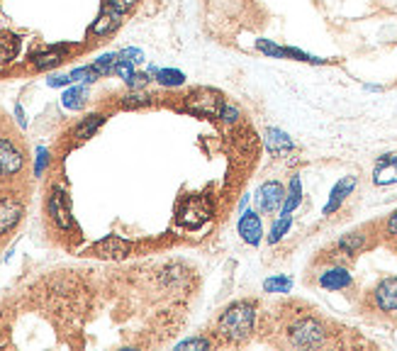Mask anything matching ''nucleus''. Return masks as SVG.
Segmentation results:
<instances>
[{
	"label": "nucleus",
	"instance_id": "obj_1",
	"mask_svg": "<svg viewBox=\"0 0 397 351\" xmlns=\"http://www.w3.org/2000/svg\"><path fill=\"white\" fill-rule=\"evenodd\" d=\"M253 325H256V305L253 302H234L219 315L217 320V334L224 341L242 344L251 336Z\"/></svg>",
	"mask_w": 397,
	"mask_h": 351
},
{
	"label": "nucleus",
	"instance_id": "obj_2",
	"mask_svg": "<svg viewBox=\"0 0 397 351\" xmlns=\"http://www.w3.org/2000/svg\"><path fill=\"white\" fill-rule=\"evenodd\" d=\"M327 339V329L314 317H303L290 327V344L300 346V349H317Z\"/></svg>",
	"mask_w": 397,
	"mask_h": 351
},
{
	"label": "nucleus",
	"instance_id": "obj_3",
	"mask_svg": "<svg viewBox=\"0 0 397 351\" xmlns=\"http://www.w3.org/2000/svg\"><path fill=\"white\" fill-rule=\"evenodd\" d=\"M227 105L224 95L219 90H212V88H203V90H195L188 100H185V110L198 117H219L222 108Z\"/></svg>",
	"mask_w": 397,
	"mask_h": 351
},
{
	"label": "nucleus",
	"instance_id": "obj_4",
	"mask_svg": "<svg viewBox=\"0 0 397 351\" xmlns=\"http://www.w3.org/2000/svg\"><path fill=\"white\" fill-rule=\"evenodd\" d=\"M283 200H285L283 183H278V181H266V183L258 186V190H256L258 213H263V215L278 213V210L283 208Z\"/></svg>",
	"mask_w": 397,
	"mask_h": 351
},
{
	"label": "nucleus",
	"instance_id": "obj_5",
	"mask_svg": "<svg viewBox=\"0 0 397 351\" xmlns=\"http://www.w3.org/2000/svg\"><path fill=\"white\" fill-rule=\"evenodd\" d=\"M210 220V203L205 198H188L178 213V222L188 229L203 227Z\"/></svg>",
	"mask_w": 397,
	"mask_h": 351
},
{
	"label": "nucleus",
	"instance_id": "obj_6",
	"mask_svg": "<svg viewBox=\"0 0 397 351\" xmlns=\"http://www.w3.org/2000/svg\"><path fill=\"white\" fill-rule=\"evenodd\" d=\"M375 307L382 312H397V276L382 278L373 291Z\"/></svg>",
	"mask_w": 397,
	"mask_h": 351
},
{
	"label": "nucleus",
	"instance_id": "obj_7",
	"mask_svg": "<svg viewBox=\"0 0 397 351\" xmlns=\"http://www.w3.org/2000/svg\"><path fill=\"white\" fill-rule=\"evenodd\" d=\"M237 232H239V237H242L246 244H251V247L261 244V239H263V225H261V218H258V213H251V210L242 213V218H239V222H237Z\"/></svg>",
	"mask_w": 397,
	"mask_h": 351
},
{
	"label": "nucleus",
	"instance_id": "obj_8",
	"mask_svg": "<svg viewBox=\"0 0 397 351\" xmlns=\"http://www.w3.org/2000/svg\"><path fill=\"white\" fill-rule=\"evenodd\" d=\"M25 158L22 152L10 142V139H0V176H15L22 168Z\"/></svg>",
	"mask_w": 397,
	"mask_h": 351
},
{
	"label": "nucleus",
	"instance_id": "obj_9",
	"mask_svg": "<svg viewBox=\"0 0 397 351\" xmlns=\"http://www.w3.org/2000/svg\"><path fill=\"white\" fill-rule=\"evenodd\" d=\"M129 252H132V244L124 242V239L117 237V234H110V237H105L93 244V254L100 259H124Z\"/></svg>",
	"mask_w": 397,
	"mask_h": 351
},
{
	"label": "nucleus",
	"instance_id": "obj_10",
	"mask_svg": "<svg viewBox=\"0 0 397 351\" xmlns=\"http://www.w3.org/2000/svg\"><path fill=\"white\" fill-rule=\"evenodd\" d=\"M353 188H356V176H344L341 181H337V186L332 188L327 205H324V210H322L324 218H329V215L337 213V210L344 205V200H346L348 195L353 193Z\"/></svg>",
	"mask_w": 397,
	"mask_h": 351
},
{
	"label": "nucleus",
	"instance_id": "obj_11",
	"mask_svg": "<svg viewBox=\"0 0 397 351\" xmlns=\"http://www.w3.org/2000/svg\"><path fill=\"white\" fill-rule=\"evenodd\" d=\"M47 208H49L51 220H54L61 229H69L71 225H74V220H71L69 200H66V193L61 188H54V193H51L49 205H47Z\"/></svg>",
	"mask_w": 397,
	"mask_h": 351
},
{
	"label": "nucleus",
	"instance_id": "obj_12",
	"mask_svg": "<svg viewBox=\"0 0 397 351\" xmlns=\"http://www.w3.org/2000/svg\"><path fill=\"white\" fill-rule=\"evenodd\" d=\"M373 183L392 186L397 183V154H382L373 168Z\"/></svg>",
	"mask_w": 397,
	"mask_h": 351
},
{
	"label": "nucleus",
	"instance_id": "obj_13",
	"mask_svg": "<svg viewBox=\"0 0 397 351\" xmlns=\"http://www.w3.org/2000/svg\"><path fill=\"white\" fill-rule=\"evenodd\" d=\"M119 25H122V13H117V10H112V8L103 6L98 20H95L93 27H90V35H95V37L112 35V32L117 30Z\"/></svg>",
	"mask_w": 397,
	"mask_h": 351
},
{
	"label": "nucleus",
	"instance_id": "obj_14",
	"mask_svg": "<svg viewBox=\"0 0 397 351\" xmlns=\"http://www.w3.org/2000/svg\"><path fill=\"white\" fill-rule=\"evenodd\" d=\"M263 142H266V149H269L273 156H283V154H288L290 149H293V139H290V134L283 132V129H278V127L266 129V132H263Z\"/></svg>",
	"mask_w": 397,
	"mask_h": 351
},
{
	"label": "nucleus",
	"instance_id": "obj_15",
	"mask_svg": "<svg viewBox=\"0 0 397 351\" xmlns=\"http://www.w3.org/2000/svg\"><path fill=\"white\" fill-rule=\"evenodd\" d=\"M351 283H353L351 273L341 266L327 268V271L319 273V286H322L324 291H344V288H348Z\"/></svg>",
	"mask_w": 397,
	"mask_h": 351
},
{
	"label": "nucleus",
	"instance_id": "obj_16",
	"mask_svg": "<svg viewBox=\"0 0 397 351\" xmlns=\"http://www.w3.org/2000/svg\"><path fill=\"white\" fill-rule=\"evenodd\" d=\"M22 218V203L15 198L0 200V234L10 232Z\"/></svg>",
	"mask_w": 397,
	"mask_h": 351
},
{
	"label": "nucleus",
	"instance_id": "obj_17",
	"mask_svg": "<svg viewBox=\"0 0 397 351\" xmlns=\"http://www.w3.org/2000/svg\"><path fill=\"white\" fill-rule=\"evenodd\" d=\"M300 203H303V181H300V176H293L288 190H285V200H283V208H280V215H293L295 210L300 208Z\"/></svg>",
	"mask_w": 397,
	"mask_h": 351
},
{
	"label": "nucleus",
	"instance_id": "obj_18",
	"mask_svg": "<svg viewBox=\"0 0 397 351\" xmlns=\"http://www.w3.org/2000/svg\"><path fill=\"white\" fill-rule=\"evenodd\" d=\"M64 51H66V47H49V49H42L32 56V64L42 71L54 69V66H59L61 61H64Z\"/></svg>",
	"mask_w": 397,
	"mask_h": 351
},
{
	"label": "nucleus",
	"instance_id": "obj_19",
	"mask_svg": "<svg viewBox=\"0 0 397 351\" xmlns=\"http://www.w3.org/2000/svg\"><path fill=\"white\" fill-rule=\"evenodd\" d=\"M103 122H105V115H100V113L88 115V117L81 120L78 127L74 129V137H76V139H88V137H93V134L98 132L100 127H103Z\"/></svg>",
	"mask_w": 397,
	"mask_h": 351
},
{
	"label": "nucleus",
	"instance_id": "obj_20",
	"mask_svg": "<svg viewBox=\"0 0 397 351\" xmlns=\"http://www.w3.org/2000/svg\"><path fill=\"white\" fill-rule=\"evenodd\" d=\"M154 81L164 88H180L185 83V74L180 69H156Z\"/></svg>",
	"mask_w": 397,
	"mask_h": 351
},
{
	"label": "nucleus",
	"instance_id": "obj_21",
	"mask_svg": "<svg viewBox=\"0 0 397 351\" xmlns=\"http://www.w3.org/2000/svg\"><path fill=\"white\" fill-rule=\"evenodd\" d=\"M85 100H88V88L85 85H71L64 93V98H61V103L69 110H81L85 105Z\"/></svg>",
	"mask_w": 397,
	"mask_h": 351
},
{
	"label": "nucleus",
	"instance_id": "obj_22",
	"mask_svg": "<svg viewBox=\"0 0 397 351\" xmlns=\"http://www.w3.org/2000/svg\"><path fill=\"white\" fill-rule=\"evenodd\" d=\"M363 247H366V234H363V232L344 234V237L339 239V249H341L344 254H348V256H353V254H358Z\"/></svg>",
	"mask_w": 397,
	"mask_h": 351
},
{
	"label": "nucleus",
	"instance_id": "obj_23",
	"mask_svg": "<svg viewBox=\"0 0 397 351\" xmlns=\"http://www.w3.org/2000/svg\"><path fill=\"white\" fill-rule=\"evenodd\" d=\"M17 54V37L10 32H0V64H8Z\"/></svg>",
	"mask_w": 397,
	"mask_h": 351
},
{
	"label": "nucleus",
	"instance_id": "obj_24",
	"mask_svg": "<svg viewBox=\"0 0 397 351\" xmlns=\"http://www.w3.org/2000/svg\"><path fill=\"white\" fill-rule=\"evenodd\" d=\"M290 225H293V215H280L273 225H271V232H269V244H278L280 239L288 234Z\"/></svg>",
	"mask_w": 397,
	"mask_h": 351
},
{
	"label": "nucleus",
	"instance_id": "obj_25",
	"mask_svg": "<svg viewBox=\"0 0 397 351\" xmlns=\"http://www.w3.org/2000/svg\"><path fill=\"white\" fill-rule=\"evenodd\" d=\"M256 49L269 59H285V44H278L273 40H256Z\"/></svg>",
	"mask_w": 397,
	"mask_h": 351
},
{
	"label": "nucleus",
	"instance_id": "obj_26",
	"mask_svg": "<svg viewBox=\"0 0 397 351\" xmlns=\"http://www.w3.org/2000/svg\"><path fill=\"white\" fill-rule=\"evenodd\" d=\"M293 288V278L290 276H271L263 281V291L266 293H290Z\"/></svg>",
	"mask_w": 397,
	"mask_h": 351
},
{
	"label": "nucleus",
	"instance_id": "obj_27",
	"mask_svg": "<svg viewBox=\"0 0 397 351\" xmlns=\"http://www.w3.org/2000/svg\"><path fill=\"white\" fill-rule=\"evenodd\" d=\"M115 64H117V54H115V51H108V54H100L90 66H93V71L98 76H110L115 69Z\"/></svg>",
	"mask_w": 397,
	"mask_h": 351
},
{
	"label": "nucleus",
	"instance_id": "obj_28",
	"mask_svg": "<svg viewBox=\"0 0 397 351\" xmlns=\"http://www.w3.org/2000/svg\"><path fill=\"white\" fill-rule=\"evenodd\" d=\"M151 103V95H146L144 90H129L122 98V108H144Z\"/></svg>",
	"mask_w": 397,
	"mask_h": 351
},
{
	"label": "nucleus",
	"instance_id": "obj_29",
	"mask_svg": "<svg viewBox=\"0 0 397 351\" xmlns=\"http://www.w3.org/2000/svg\"><path fill=\"white\" fill-rule=\"evenodd\" d=\"M69 76H71V83H93V81L100 79L93 71V66H78V69H74Z\"/></svg>",
	"mask_w": 397,
	"mask_h": 351
},
{
	"label": "nucleus",
	"instance_id": "obj_30",
	"mask_svg": "<svg viewBox=\"0 0 397 351\" xmlns=\"http://www.w3.org/2000/svg\"><path fill=\"white\" fill-rule=\"evenodd\" d=\"M151 81H154V76H151L149 71H144V74H142V71H135L132 79L124 81V83L129 85V90H144V85H149Z\"/></svg>",
	"mask_w": 397,
	"mask_h": 351
},
{
	"label": "nucleus",
	"instance_id": "obj_31",
	"mask_svg": "<svg viewBox=\"0 0 397 351\" xmlns=\"http://www.w3.org/2000/svg\"><path fill=\"white\" fill-rule=\"evenodd\" d=\"M135 66L137 64H132V61H127V59H119V54H117V64H115L112 74L122 81H129L132 79V74H135Z\"/></svg>",
	"mask_w": 397,
	"mask_h": 351
},
{
	"label": "nucleus",
	"instance_id": "obj_32",
	"mask_svg": "<svg viewBox=\"0 0 397 351\" xmlns=\"http://www.w3.org/2000/svg\"><path fill=\"white\" fill-rule=\"evenodd\" d=\"M210 339L208 336H195V339H185V341H180L176 349H200V351H208L210 349Z\"/></svg>",
	"mask_w": 397,
	"mask_h": 351
},
{
	"label": "nucleus",
	"instance_id": "obj_33",
	"mask_svg": "<svg viewBox=\"0 0 397 351\" xmlns=\"http://www.w3.org/2000/svg\"><path fill=\"white\" fill-rule=\"evenodd\" d=\"M103 6H108V8H112V10H117V13H127V10H132V8L137 6V0H103Z\"/></svg>",
	"mask_w": 397,
	"mask_h": 351
},
{
	"label": "nucleus",
	"instance_id": "obj_34",
	"mask_svg": "<svg viewBox=\"0 0 397 351\" xmlns=\"http://www.w3.org/2000/svg\"><path fill=\"white\" fill-rule=\"evenodd\" d=\"M242 117V113H239V108H234V105H224L222 108V113H219V120L222 122H227V124H232V122H237V120Z\"/></svg>",
	"mask_w": 397,
	"mask_h": 351
},
{
	"label": "nucleus",
	"instance_id": "obj_35",
	"mask_svg": "<svg viewBox=\"0 0 397 351\" xmlns=\"http://www.w3.org/2000/svg\"><path fill=\"white\" fill-rule=\"evenodd\" d=\"M119 59H127V61H132V64H142V61H144V51L129 47V49L119 51Z\"/></svg>",
	"mask_w": 397,
	"mask_h": 351
},
{
	"label": "nucleus",
	"instance_id": "obj_36",
	"mask_svg": "<svg viewBox=\"0 0 397 351\" xmlns=\"http://www.w3.org/2000/svg\"><path fill=\"white\" fill-rule=\"evenodd\" d=\"M47 163H49V152H47L44 147H40V149H37V163H35V173H37V176H42V173H44Z\"/></svg>",
	"mask_w": 397,
	"mask_h": 351
},
{
	"label": "nucleus",
	"instance_id": "obj_37",
	"mask_svg": "<svg viewBox=\"0 0 397 351\" xmlns=\"http://www.w3.org/2000/svg\"><path fill=\"white\" fill-rule=\"evenodd\" d=\"M47 83L51 85V88H61V85H71V76H51V79H47Z\"/></svg>",
	"mask_w": 397,
	"mask_h": 351
},
{
	"label": "nucleus",
	"instance_id": "obj_38",
	"mask_svg": "<svg viewBox=\"0 0 397 351\" xmlns=\"http://www.w3.org/2000/svg\"><path fill=\"white\" fill-rule=\"evenodd\" d=\"M387 234L397 237V213H392V215H390V220H387Z\"/></svg>",
	"mask_w": 397,
	"mask_h": 351
},
{
	"label": "nucleus",
	"instance_id": "obj_39",
	"mask_svg": "<svg viewBox=\"0 0 397 351\" xmlns=\"http://www.w3.org/2000/svg\"><path fill=\"white\" fill-rule=\"evenodd\" d=\"M15 117H17V124H20V127H27L25 110H22V105H15Z\"/></svg>",
	"mask_w": 397,
	"mask_h": 351
}]
</instances>
